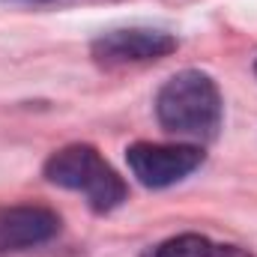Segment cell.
Segmentation results:
<instances>
[{
	"label": "cell",
	"mask_w": 257,
	"mask_h": 257,
	"mask_svg": "<svg viewBox=\"0 0 257 257\" xmlns=\"http://www.w3.org/2000/svg\"><path fill=\"white\" fill-rule=\"evenodd\" d=\"M156 117L171 135L209 141L221 126V93L209 75L194 69L180 72L159 90Z\"/></svg>",
	"instance_id": "obj_1"
},
{
	"label": "cell",
	"mask_w": 257,
	"mask_h": 257,
	"mask_svg": "<svg viewBox=\"0 0 257 257\" xmlns=\"http://www.w3.org/2000/svg\"><path fill=\"white\" fill-rule=\"evenodd\" d=\"M45 177L54 186L81 192L96 212L117 209L128 194L123 177L90 144H72V147H63L60 153H54L45 162Z\"/></svg>",
	"instance_id": "obj_2"
},
{
	"label": "cell",
	"mask_w": 257,
	"mask_h": 257,
	"mask_svg": "<svg viewBox=\"0 0 257 257\" xmlns=\"http://www.w3.org/2000/svg\"><path fill=\"white\" fill-rule=\"evenodd\" d=\"M126 162L141 186L168 189L200 168L203 150L194 144H135L126 150Z\"/></svg>",
	"instance_id": "obj_3"
},
{
	"label": "cell",
	"mask_w": 257,
	"mask_h": 257,
	"mask_svg": "<svg viewBox=\"0 0 257 257\" xmlns=\"http://www.w3.org/2000/svg\"><path fill=\"white\" fill-rule=\"evenodd\" d=\"M171 51H177V39L162 30H114L93 42V57L102 66H123V63H147L162 60Z\"/></svg>",
	"instance_id": "obj_4"
},
{
	"label": "cell",
	"mask_w": 257,
	"mask_h": 257,
	"mask_svg": "<svg viewBox=\"0 0 257 257\" xmlns=\"http://www.w3.org/2000/svg\"><path fill=\"white\" fill-rule=\"evenodd\" d=\"M60 230V215L48 206H0V254L48 242Z\"/></svg>",
	"instance_id": "obj_5"
},
{
	"label": "cell",
	"mask_w": 257,
	"mask_h": 257,
	"mask_svg": "<svg viewBox=\"0 0 257 257\" xmlns=\"http://www.w3.org/2000/svg\"><path fill=\"white\" fill-rule=\"evenodd\" d=\"M144 257H251L242 251L239 245H224V242H212L200 233H183L174 239L159 242L156 248H150Z\"/></svg>",
	"instance_id": "obj_6"
},
{
	"label": "cell",
	"mask_w": 257,
	"mask_h": 257,
	"mask_svg": "<svg viewBox=\"0 0 257 257\" xmlns=\"http://www.w3.org/2000/svg\"><path fill=\"white\" fill-rule=\"evenodd\" d=\"M30 3H48V0H30Z\"/></svg>",
	"instance_id": "obj_7"
},
{
	"label": "cell",
	"mask_w": 257,
	"mask_h": 257,
	"mask_svg": "<svg viewBox=\"0 0 257 257\" xmlns=\"http://www.w3.org/2000/svg\"><path fill=\"white\" fill-rule=\"evenodd\" d=\"M254 72H257V66H254Z\"/></svg>",
	"instance_id": "obj_8"
}]
</instances>
